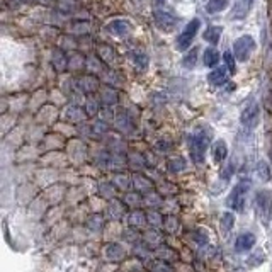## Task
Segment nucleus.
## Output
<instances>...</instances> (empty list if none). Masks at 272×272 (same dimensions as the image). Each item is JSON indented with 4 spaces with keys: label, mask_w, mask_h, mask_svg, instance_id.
I'll return each mask as SVG.
<instances>
[{
    "label": "nucleus",
    "mask_w": 272,
    "mask_h": 272,
    "mask_svg": "<svg viewBox=\"0 0 272 272\" xmlns=\"http://www.w3.org/2000/svg\"><path fill=\"white\" fill-rule=\"evenodd\" d=\"M167 0H153V3L155 5H163V3H165Z\"/></svg>",
    "instance_id": "393cba45"
},
{
    "label": "nucleus",
    "mask_w": 272,
    "mask_h": 272,
    "mask_svg": "<svg viewBox=\"0 0 272 272\" xmlns=\"http://www.w3.org/2000/svg\"><path fill=\"white\" fill-rule=\"evenodd\" d=\"M107 31H109L111 34L118 36V38H125V36L130 34L131 26L126 20H113V22L107 24Z\"/></svg>",
    "instance_id": "9d476101"
},
{
    "label": "nucleus",
    "mask_w": 272,
    "mask_h": 272,
    "mask_svg": "<svg viewBox=\"0 0 272 272\" xmlns=\"http://www.w3.org/2000/svg\"><path fill=\"white\" fill-rule=\"evenodd\" d=\"M208 145H209V133H206L204 130H199L194 135H191V138H189V151H191V158L196 163H201L204 160Z\"/></svg>",
    "instance_id": "f257e3e1"
},
{
    "label": "nucleus",
    "mask_w": 272,
    "mask_h": 272,
    "mask_svg": "<svg viewBox=\"0 0 272 272\" xmlns=\"http://www.w3.org/2000/svg\"><path fill=\"white\" fill-rule=\"evenodd\" d=\"M60 7L61 9H65V10H73L75 9L77 5H73V3H75V0H60Z\"/></svg>",
    "instance_id": "5701e85b"
},
{
    "label": "nucleus",
    "mask_w": 272,
    "mask_h": 272,
    "mask_svg": "<svg viewBox=\"0 0 272 272\" xmlns=\"http://www.w3.org/2000/svg\"><path fill=\"white\" fill-rule=\"evenodd\" d=\"M228 156V145H226L225 139H218L213 146V158L216 163H221Z\"/></svg>",
    "instance_id": "f8f14e48"
},
{
    "label": "nucleus",
    "mask_w": 272,
    "mask_h": 272,
    "mask_svg": "<svg viewBox=\"0 0 272 272\" xmlns=\"http://www.w3.org/2000/svg\"><path fill=\"white\" fill-rule=\"evenodd\" d=\"M153 20H155V26L162 32H172L177 27V24H179V19H177L172 12H167V10H155Z\"/></svg>",
    "instance_id": "0eeeda50"
},
{
    "label": "nucleus",
    "mask_w": 272,
    "mask_h": 272,
    "mask_svg": "<svg viewBox=\"0 0 272 272\" xmlns=\"http://www.w3.org/2000/svg\"><path fill=\"white\" fill-rule=\"evenodd\" d=\"M271 272H272V269H271Z\"/></svg>",
    "instance_id": "bb28decb"
},
{
    "label": "nucleus",
    "mask_w": 272,
    "mask_h": 272,
    "mask_svg": "<svg viewBox=\"0 0 272 272\" xmlns=\"http://www.w3.org/2000/svg\"><path fill=\"white\" fill-rule=\"evenodd\" d=\"M223 60H225V63H226V67H228V70H230V73H233L235 72V55L230 49H226L225 51V55H223Z\"/></svg>",
    "instance_id": "6ab92c4d"
},
{
    "label": "nucleus",
    "mask_w": 272,
    "mask_h": 272,
    "mask_svg": "<svg viewBox=\"0 0 272 272\" xmlns=\"http://www.w3.org/2000/svg\"><path fill=\"white\" fill-rule=\"evenodd\" d=\"M228 73H230L228 67L213 68V72H209L208 75V82L213 87H221V85H225L226 82H228Z\"/></svg>",
    "instance_id": "1a4fd4ad"
},
{
    "label": "nucleus",
    "mask_w": 272,
    "mask_h": 272,
    "mask_svg": "<svg viewBox=\"0 0 272 272\" xmlns=\"http://www.w3.org/2000/svg\"><path fill=\"white\" fill-rule=\"evenodd\" d=\"M221 31H223L221 26H209L204 31V41H208L209 44H218V41L221 38Z\"/></svg>",
    "instance_id": "ddd939ff"
},
{
    "label": "nucleus",
    "mask_w": 272,
    "mask_h": 272,
    "mask_svg": "<svg viewBox=\"0 0 272 272\" xmlns=\"http://www.w3.org/2000/svg\"><path fill=\"white\" fill-rule=\"evenodd\" d=\"M228 7V0H208L206 3V10L209 14H218V12H223Z\"/></svg>",
    "instance_id": "2eb2a0df"
},
{
    "label": "nucleus",
    "mask_w": 272,
    "mask_h": 272,
    "mask_svg": "<svg viewBox=\"0 0 272 272\" xmlns=\"http://www.w3.org/2000/svg\"><path fill=\"white\" fill-rule=\"evenodd\" d=\"M259 116H261V109H259V104L255 101H250L249 104L242 109L240 114V123L243 128L247 130H254L259 123Z\"/></svg>",
    "instance_id": "423d86ee"
},
{
    "label": "nucleus",
    "mask_w": 272,
    "mask_h": 272,
    "mask_svg": "<svg viewBox=\"0 0 272 272\" xmlns=\"http://www.w3.org/2000/svg\"><path fill=\"white\" fill-rule=\"evenodd\" d=\"M168 168H170L172 172H180L185 168V162L184 158H177V160H170L168 162Z\"/></svg>",
    "instance_id": "aec40b11"
},
{
    "label": "nucleus",
    "mask_w": 272,
    "mask_h": 272,
    "mask_svg": "<svg viewBox=\"0 0 272 272\" xmlns=\"http://www.w3.org/2000/svg\"><path fill=\"white\" fill-rule=\"evenodd\" d=\"M232 175H233V163H230V165H226V168L223 170V174H221V177H223L225 180H228Z\"/></svg>",
    "instance_id": "b1692460"
},
{
    "label": "nucleus",
    "mask_w": 272,
    "mask_h": 272,
    "mask_svg": "<svg viewBox=\"0 0 272 272\" xmlns=\"http://www.w3.org/2000/svg\"><path fill=\"white\" fill-rule=\"evenodd\" d=\"M197 55H199V48H192L187 55L184 56L182 65L184 68H194L196 67V61H197Z\"/></svg>",
    "instance_id": "f3484780"
},
{
    "label": "nucleus",
    "mask_w": 272,
    "mask_h": 272,
    "mask_svg": "<svg viewBox=\"0 0 272 272\" xmlns=\"http://www.w3.org/2000/svg\"><path fill=\"white\" fill-rule=\"evenodd\" d=\"M233 225H235V216H233V213H230V211L223 213V216H221V226H223L225 232H230V230L233 228Z\"/></svg>",
    "instance_id": "a211bd4d"
},
{
    "label": "nucleus",
    "mask_w": 272,
    "mask_h": 272,
    "mask_svg": "<svg viewBox=\"0 0 272 272\" xmlns=\"http://www.w3.org/2000/svg\"><path fill=\"white\" fill-rule=\"evenodd\" d=\"M218 60H220V53H218L216 49H214V48L204 49V56H203L204 67H209V68L216 67V65H218Z\"/></svg>",
    "instance_id": "4468645a"
},
{
    "label": "nucleus",
    "mask_w": 272,
    "mask_h": 272,
    "mask_svg": "<svg viewBox=\"0 0 272 272\" xmlns=\"http://www.w3.org/2000/svg\"><path fill=\"white\" fill-rule=\"evenodd\" d=\"M255 208H257V216L264 226H269L272 220V194L266 189L259 191L255 194Z\"/></svg>",
    "instance_id": "f03ea898"
},
{
    "label": "nucleus",
    "mask_w": 272,
    "mask_h": 272,
    "mask_svg": "<svg viewBox=\"0 0 272 272\" xmlns=\"http://www.w3.org/2000/svg\"><path fill=\"white\" fill-rule=\"evenodd\" d=\"M271 175H272V172H271L269 163L264 162V160H261V162L257 163V177H259V180H261V182H269Z\"/></svg>",
    "instance_id": "dca6fc26"
},
{
    "label": "nucleus",
    "mask_w": 272,
    "mask_h": 272,
    "mask_svg": "<svg viewBox=\"0 0 272 272\" xmlns=\"http://www.w3.org/2000/svg\"><path fill=\"white\" fill-rule=\"evenodd\" d=\"M264 261H266V255H264L262 250H259V252L252 254V257L249 259V264L250 266H257V264H262Z\"/></svg>",
    "instance_id": "412c9836"
},
{
    "label": "nucleus",
    "mask_w": 272,
    "mask_h": 272,
    "mask_svg": "<svg viewBox=\"0 0 272 272\" xmlns=\"http://www.w3.org/2000/svg\"><path fill=\"white\" fill-rule=\"evenodd\" d=\"M199 27H201L199 19H192L191 22L185 26V29L179 34V38H177V43H175V48L179 49V51H184V49H187L189 46H191L192 39L196 38Z\"/></svg>",
    "instance_id": "39448f33"
},
{
    "label": "nucleus",
    "mask_w": 272,
    "mask_h": 272,
    "mask_svg": "<svg viewBox=\"0 0 272 272\" xmlns=\"http://www.w3.org/2000/svg\"><path fill=\"white\" fill-rule=\"evenodd\" d=\"M255 39L250 34H243L233 43V55L238 61H247L250 60L252 53L255 51Z\"/></svg>",
    "instance_id": "7ed1b4c3"
},
{
    "label": "nucleus",
    "mask_w": 272,
    "mask_h": 272,
    "mask_svg": "<svg viewBox=\"0 0 272 272\" xmlns=\"http://www.w3.org/2000/svg\"><path fill=\"white\" fill-rule=\"evenodd\" d=\"M247 192H249V182H238L235 187L232 189L228 196V201L226 204L237 213H242L245 209V199H247Z\"/></svg>",
    "instance_id": "20e7f679"
},
{
    "label": "nucleus",
    "mask_w": 272,
    "mask_h": 272,
    "mask_svg": "<svg viewBox=\"0 0 272 272\" xmlns=\"http://www.w3.org/2000/svg\"><path fill=\"white\" fill-rule=\"evenodd\" d=\"M255 245V235L254 233H242L240 237L235 242V250L237 252H249L250 249Z\"/></svg>",
    "instance_id": "9b49d317"
},
{
    "label": "nucleus",
    "mask_w": 272,
    "mask_h": 272,
    "mask_svg": "<svg viewBox=\"0 0 272 272\" xmlns=\"http://www.w3.org/2000/svg\"><path fill=\"white\" fill-rule=\"evenodd\" d=\"M271 101H272V94H271Z\"/></svg>",
    "instance_id": "a878e982"
},
{
    "label": "nucleus",
    "mask_w": 272,
    "mask_h": 272,
    "mask_svg": "<svg viewBox=\"0 0 272 272\" xmlns=\"http://www.w3.org/2000/svg\"><path fill=\"white\" fill-rule=\"evenodd\" d=\"M107 252H113L111 255H107V257H111V259H121L123 257L121 254H125L119 245H109V247H107Z\"/></svg>",
    "instance_id": "4be33fe9"
},
{
    "label": "nucleus",
    "mask_w": 272,
    "mask_h": 272,
    "mask_svg": "<svg viewBox=\"0 0 272 272\" xmlns=\"http://www.w3.org/2000/svg\"><path fill=\"white\" fill-rule=\"evenodd\" d=\"M252 3H254V0H237L235 5L232 7V12H230V19H233V20L245 19L249 10L252 9Z\"/></svg>",
    "instance_id": "6e6552de"
}]
</instances>
